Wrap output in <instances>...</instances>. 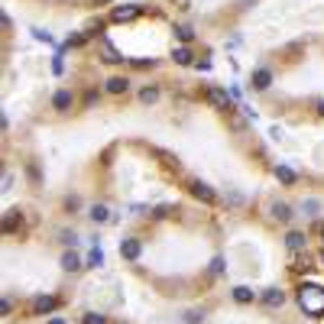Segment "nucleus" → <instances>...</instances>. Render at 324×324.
Masks as SVG:
<instances>
[{"instance_id":"nucleus-24","label":"nucleus","mask_w":324,"mask_h":324,"mask_svg":"<svg viewBox=\"0 0 324 324\" xmlns=\"http://www.w3.org/2000/svg\"><path fill=\"white\" fill-rule=\"evenodd\" d=\"M153 153L159 156V159H162L165 165H175V169H178V159H175V156H172V153H162V149H153Z\"/></svg>"},{"instance_id":"nucleus-12","label":"nucleus","mask_w":324,"mask_h":324,"mask_svg":"<svg viewBox=\"0 0 324 324\" xmlns=\"http://www.w3.org/2000/svg\"><path fill=\"white\" fill-rule=\"evenodd\" d=\"M269 214H272L275 220H288V217H292V211H288V204L275 201V204H269Z\"/></svg>"},{"instance_id":"nucleus-29","label":"nucleus","mask_w":324,"mask_h":324,"mask_svg":"<svg viewBox=\"0 0 324 324\" xmlns=\"http://www.w3.org/2000/svg\"><path fill=\"white\" fill-rule=\"evenodd\" d=\"M52 72H55V75H62V72H65V62H62V55H55V62H52Z\"/></svg>"},{"instance_id":"nucleus-6","label":"nucleus","mask_w":324,"mask_h":324,"mask_svg":"<svg viewBox=\"0 0 324 324\" xmlns=\"http://www.w3.org/2000/svg\"><path fill=\"white\" fill-rule=\"evenodd\" d=\"M188 191H191L195 198H201V201H208V204L214 201V191H211L204 182H198V178H191V182H188Z\"/></svg>"},{"instance_id":"nucleus-15","label":"nucleus","mask_w":324,"mask_h":324,"mask_svg":"<svg viewBox=\"0 0 324 324\" xmlns=\"http://www.w3.org/2000/svg\"><path fill=\"white\" fill-rule=\"evenodd\" d=\"M52 104H55V110H68L72 107V91H59L52 98Z\"/></svg>"},{"instance_id":"nucleus-26","label":"nucleus","mask_w":324,"mask_h":324,"mask_svg":"<svg viewBox=\"0 0 324 324\" xmlns=\"http://www.w3.org/2000/svg\"><path fill=\"white\" fill-rule=\"evenodd\" d=\"M175 36H178V39H182V43H188V39H191V36H195V33H191V30H188V26H175Z\"/></svg>"},{"instance_id":"nucleus-35","label":"nucleus","mask_w":324,"mask_h":324,"mask_svg":"<svg viewBox=\"0 0 324 324\" xmlns=\"http://www.w3.org/2000/svg\"><path fill=\"white\" fill-rule=\"evenodd\" d=\"M220 269H224V259H220V256H217V259H214V263H211V272H220Z\"/></svg>"},{"instance_id":"nucleus-20","label":"nucleus","mask_w":324,"mask_h":324,"mask_svg":"<svg viewBox=\"0 0 324 324\" xmlns=\"http://www.w3.org/2000/svg\"><path fill=\"white\" fill-rule=\"evenodd\" d=\"M156 98H159V88H143V91H140V101H143V104H153Z\"/></svg>"},{"instance_id":"nucleus-21","label":"nucleus","mask_w":324,"mask_h":324,"mask_svg":"<svg viewBox=\"0 0 324 324\" xmlns=\"http://www.w3.org/2000/svg\"><path fill=\"white\" fill-rule=\"evenodd\" d=\"M88 266H94V269H98V266H104V253H101L98 246H94V250L88 253Z\"/></svg>"},{"instance_id":"nucleus-33","label":"nucleus","mask_w":324,"mask_h":324,"mask_svg":"<svg viewBox=\"0 0 324 324\" xmlns=\"http://www.w3.org/2000/svg\"><path fill=\"white\" fill-rule=\"evenodd\" d=\"M62 243H78V237H75V233H68V230H62Z\"/></svg>"},{"instance_id":"nucleus-1","label":"nucleus","mask_w":324,"mask_h":324,"mask_svg":"<svg viewBox=\"0 0 324 324\" xmlns=\"http://www.w3.org/2000/svg\"><path fill=\"white\" fill-rule=\"evenodd\" d=\"M298 305L308 314H324V288L321 285H305L298 292Z\"/></svg>"},{"instance_id":"nucleus-34","label":"nucleus","mask_w":324,"mask_h":324,"mask_svg":"<svg viewBox=\"0 0 324 324\" xmlns=\"http://www.w3.org/2000/svg\"><path fill=\"white\" fill-rule=\"evenodd\" d=\"M30 178H33V185H39V169L36 165H30Z\"/></svg>"},{"instance_id":"nucleus-36","label":"nucleus","mask_w":324,"mask_h":324,"mask_svg":"<svg viewBox=\"0 0 324 324\" xmlns=\"http://www.w3.org/2000/svg\"><path fill=\"white\" fill-rule=\"evenodd\" d=\"M49 324H65V318H52V321H49Z\"/></svg>"},{"instance_id":"nucleus-30","label":"nucleus","mask_w":324,"mask_h":324,"mask_svg":"<svg viewBox=\"0 0 324 324\" xmlns=\"http://www.w3.org/2000/svg\"><path fill=\"white\" fill-rule=\"evenodd\" d=\"M33 36H36L39 43H52V36H49V33H46V30H33Z\"/></svg>"},{"instance_id":"nucleus-40","label":"nucleus","mask_w":324,"mask_h":324,"mask_svg":"<svg viewBox=\"0 0 324 324\" xmlns=\"http://www.w3.org/2000/svg\"><path fill=\"white\" fill-rule=\"evenodd\" d=\"M321 263H324V253H321Z\"/></svg>"},{"instance_id":"nucleus-16","label":"nucleus","mask_w":324,"mask_h":324,"mask_svg":"<svg viewBox=\"0 0 324 324\" xmlns=\"http://www.w3.org/2000/svg\"><path fill=\"white\" fill-rule=\"evenodd\" d=\"M233 298H237L240 305H250V301H253V288H246V285H237V288H233Z\"/></svg>"},{"instance_id":"nucleus-27","label":"nucleus","mask_w":324,"mask_h":324,"mask_svg":"<svg viewBox=\"0 0 324 324\" xmlns=\"http://www.w3.org/2000/svg\"><path fill=\"white\" fill-rule=\"evenodd\" d=\"M172 211H175V208H172V204H159V208L153 211V217H169Z\"/></svg>"},{"instance_id":"nucleus-18","label":"nucleus","mask_w":324,"mask_h":324,"mask_svg":"<svg viewBox=\"0 0 324 324\" xmlns=\"http://www.w3.org/2000/svg\"><path fill=\"white\" fill-rule=\"evenodd\" d=\"M110 217V211H107V204H94L91 208V220H98V224H104V220Z\"/></svg>"},{"instance_id":"nucleus-4","label":"nucleus","mask_w":324,"mask_h":324,"mask_svg":"<svg viewBox=\"0 0 324 324\" xmlns=\"http://www.w3.org/2000/svg\"><path fill=\"white\" fill-rule=\"evenodd\" d=\"M208 104L217 107V110H230V98H227V91H220V88H208Z\"/></svg>"},{"instance_id":"nucleus-7","label":"nucleus","mask_w":324,"mask_h":324,"mask_svg":"<svg viewBox=\"0 0 324 324\" xmlns=\"http://www.w3.org/2000/svg\"><path fill=\"white\" fill-rule=\"evenodd\" d=\"M269 85H272V72L269 68H256V72H253V88H256V91H266Z\"/></svg>"},{"instance_id":"nucleus-2","label":"nucleus","mask_w":324,"mask_h":324,"mask_svg":"<svg viewBox=\"0 0 324 324\" xmlns=\"http://www.w3.org/2000/svg\"><path fill=\"white\" fill-rule=\"evenodd\" d=\"M140 13H143V7H136V4H127V7H114L110 20H114V23H130V20H136Z\"/></svg>"},{"instance_id":"nucleus-22","label":"nucleus","mask_w":324,"mask_h":324,"mask_svg":"<svg viewBox=\"0 0 324 324\" xmlns=\"http://www.w3.org/2000/svg\"><path fill=\"white\" fill-rule=\"evenodd\" d=\"M292 269H311V256H308V253L295 256V259H292Z\"/></svg>"},{"instance_id":"nucleus-31","label":"nucleus","mask_w":324,"mask_h":324,"mask_svg":"<svg viewBox=\"0 0 324 324\" xmlns=\"http://www.w3.org/2000/svg\"><path fill=\"white\" fill-rule=\"evenodd\" d=\"M133 65H136V68H146V65L153 68V65H156V59H133Z\"/></svg>"},{"instance_id":"nucleus-10","label":"nucleus","mask_w":324,"mask_h":324,"mask_svg":"<svg viewBox=\"0 0 324 324\" xmlns=\"http://www.w3.org/2000/svg\"><path fill=\"white\" fill-rule=\"evenodd\" d=\"M285 246H288V250H292V253L305 250V233H301V230H292V233H288V237H285Z\"/></svg>"},{"instance_id":"nucleus-38","label":"nucleus","mask_w":324,"mask_h":324,"mask_svg":"<svg viewBox=\"0 0 324 324\" xmlns=\"http://www.w3.org/2000/svg\"><path fill=\"white\" fill-rule=\"evenodd\" d=\"M321 240H324V227H321Z\"/></svg>"},{"instance_id":"nucleus-13","label":"nucleus","mask_w":324,"mask_h":324,"mask_svg":"<svg viewBox=\"0 0 324 324\" xmlns=\"http://www.w3.org/2000/svg\"><path fill=\"white\" fill-rule=\"evenodd\" d=\"M275 178H279V182H285V185H295V172L288 169V165H275Z\"/></svg>"},{"instance_id":"nucleus-17","label":"nucleus","mask_w":324,"mask_h":324,"mask_svg":"<svg viewBox=\"0 0 324 324\" xmlns=\"http://www.w3.org/2000/svg\"><path fill=\"white\" fill-rule=\"evenodd\" d=\"M62 269H68V272L81 269V259L75 256V253H65V256H62Z\"/></svg>"},{"instance_id":"nucleus-9","label":"nucleus","mask_w":324,"mask_h":324,"mask_svg":"<svg viewBox=\"0 0 324 324\" xmlns=\"http://www.w3.org/2000/svg\"><path fill=\"white\" fill-rule=\"evenodd\" d=\"M17 227H23V214H20V211H7V217H4V233H13Z\"/></svg>"},{"instance_id":"nucleus-11","label":"nucleus","mask_w":324,"mask_h":324,"mask_svg":"<svg viewBox=\"0 0 324 324\" xmlns=\"http://www.w3.org/2000/svg\"><path fill=\"white\" fill-rule=\"evenodd\" d=\"M101 52H104V62H110V65H120V62H123V55L117 52L114 46L107 43V39H104V43H101Z\"/></svg>"},{"instance_id":"nucleus-32","label":"nucleus","mask_w":324,"mask_h":324,"mask_svg":"<svg viewBox=\"0 0 324 324\" xmlns=\"http://www.w3.org/2000/svg\"><path fill=\"white\" fill-rule=\"evenodd\" d=\"M301 208H305V211H308V214H314V211H318V201H314V198H308V201H305V204H301Z\"/></svg>"},{"instance_id":"nucleus-25","label":"nucleus","mask_w":324,"mask_h":324,"mask_svg":"<svg viewBox=\"0 0 324 324\" xmlns=\"http://www.w3.org/2000/svg\"><path fill=\"white\" fill-rule=\"evenodd\" d=\"M201 321H204V311H198V308L185 314V324H201Z\"/></svg>"},{"instance_id":"nucleus-3","label":"nucleus","mask_w":324,"mask_h":324,"mask_svg":"<svg viewBox=\"0 0 324 324\" xmlns=\"http://www.w3.org/2000/svg\"><path fill=\"white\" fill-rule=\"evenodd\" d=\"M59 308V298L55 295H39V298H33V314H49Z\"/></svg>"},{"instance_id":"nucleus-37","label":"nucleus","mask_w":324,"mask_h":324,"mask_svg":"<svg viewBox=\"0 0 324 324\" xmlns=\"http://www.w3.org/2000/svg\"><path fill=\"white\" fill-rule=\"evenodd\" d=\"M318 110H321V117H324V101H321V104H318Z\"/></svg>"},{"instance_id":"nucleus-14","label":"nucleus","mask_w":324,"mask_h":324,"mask_svg":"<svg viewBox=\"0 0 324 324\" xmlns=\"http://www.w3.org/2000/svg\"><path fill=\"white\" fill-rule=\"evenodd\" d=\"M127 88H130L127 78H110V81H107V91H110V94H127Z\"/></svg>"},{"instance_id":"nucleus-5","label":"nucleus","mask_w":324,"mask_h":324,"mask_svg":"<svg viewBox=\"0 0 324 324\" xmlns=\"http://www.w3.org/2000/svg\"><path fill=\"white\" fill-rule=\"evenodd\" d=\"M140 253H143V243H140V240H123V243H120V256L130 259V263H133V259H140Z\"/></svg>"},{"instance_id":"nucleus-8","label":"nucleus","mask_w":324,"mask_h":324,"mask_svg":"<svg viewBox=\"0 0 324 324\" xmlns=\"http://www.w3.org/2000/svg\"><path fill=\"white\" fill-rule=\"evenodd\" d=\"M282 301H285V292H282V288H266L263 292V305L266 308H279Z\"/></svg>"},{"instance_id":"nucleus-23","label":"nucleus","mask_w":324,"mask_h":324,"mask_svg":"<svg viewBox=\"0 0 324 324\" xmlns=\"http://www.w3.org/2000/svg\"><path fill=\"white\" fill-rule=\"evenodd\" d=\"M81 324H107L104 314H98V311H88L85 318H81Z\"/></svg>"},{"instance_id":"nucleus-19","label":"nucleus","mask_w":324,"mask_h":324,"mask_svg":"<svg viewBox=\"0 0 324 324\" xmlns=\"http://www.w3.org/2000/svg\"><path fill=\"white\" fill-rule=\"evenodd\" d=\"M172 59H175V62H178V65H188V62H191V52H188V49H185V46H178V49H175V52H172Z\"/></svg>"},{"instance_id":"nucleus-28","label":"nucleus","mask_w":324,"mask_h":324,"mask_svg":"<svg viewBox=\"0 0 324 324\" xmlns=\"http://www.w3.org/2000/svg\"><path fill=\"white\" fill-rule=\"evenodd\" d=\"M85 39H88V33H75V36H68V43H65V46H81Z\"/></svg>"},{"instance_id":"nucleus-39","label":"nucleus","mask_w":324,"mask_h":324,"mask_svg":"<svg viewBox=\"0 0 324 324\" xmlns=\"http://www.w3.org/2000/svg\"><path fill=\"white\" fill-rule=\"evenodd\" d=\"M98 4H107V0H98Z\"/></svg>"}]
</instances>
